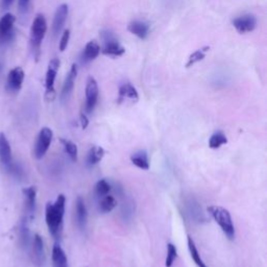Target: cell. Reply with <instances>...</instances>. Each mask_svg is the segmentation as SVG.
Listing matches in <instances>:
<instances>
[{"label": "cell", "mask_w": 267, "mask_h": 267, "mask_svg": "<svg viewBox=\"0 0 267 267\" xmlns=\"http://www.w3.org/2000/svg\"><path fill=\"white\" fill-rule=\"evenodd\" d=\"M66 197L60 194L53 203H47L45 208V222L49 233L54 239H60L63 232Z\"/></svg>", "instance_id": "cell-1"}, {"label": "cell", "mask_w": 267, "mask_h": 267, "mask_svg": "<svg viewBox=\"0 0 267 267\" xmlns=\"http://www.w3.org/2000/svg\"><path fill=\"white\" fill-rule=\"evenodd\" d=\"M46 30H47V23H46V19L44 15L38 14L36 18L33 19L31 29H30V39H29L30 49H31L33 56L36 57V60H38L40 56L41 45L45 37Z\"/></svg>", "instance_id": "cell-2"}, {"label": "cell", "mask_w": 267, "mask_h": 267, "mask_svg": "<svg viewBox=\"0 0 267 267\" xmlns=\"http://www.w3.org/2000/svg\"><path fill=\"white\" fill-rule=\"evenodd\" d=\"M208 212L215 220V223L223 230L224 234L230 239L234 240L235 238V227L233 219L227 209L219 206H211L208 208Z\"/></svg>", "instance_id": "cell-3"}, {"label": "cell", "mask_w": 267, "mask_h": 267, "mask_svg": "<svg viewBox=\"0 0 267 267\" xmlns=\"http://www.w3.org/2000/svg\"><path fill=\"white\" fill-rule=\"evenodd\" d=\"M15 21L13 14H5L0 19V47L9 44L15 38Z\"/></svg>", "instance_id": "cell-4"}, {"label": "cell", "mask_w": 267, "mask_h": 267, "mask_svg": "<svg viewBox=\"0 0 267 267\" xmlns=\"http://www.w3.org/2000/svg\"><path fill=\"white\" fill-rule=\"evenodd\" d=\"M52 137H53V133L49 127H43V129L40 131L37 137L36 143H34V149H33V154L36 159L40 160L46 155V153H47V150L49 149V146L51 144Z\"/></svg>", "instance_id": "cell-5"}, {"label": "cell", "mask_w": 267, "mask_h": 267, "mask_svg": "<svg viewBox=\"0 0 267 267\" xmlns=\"http://www.w3.org/2000/svg\"><path fill=\"white\" fill-rule=\"evenodd\" d=\"M101 38L103 40L104 46L101 52L106 55L111 56H120L125 52V49L115 39L113 33L109 30H104L101 32Z\"/></svg>", "instance_id": "cell-6"}, {"label": "cell", "mask_w": 267, "mask_h": 267, "mask_svg": "<svg viewBox=\"0 0 267 267\" xmlns=\"http://www.w3.org/2000/svg\"><path fill=\"white\" fill-rule=\"evenodd\" d=\"M61 65V62L59 59H52L49 62L47 72H46V77H45V87H46V98L48 100H52L55 95L54 91V82L55 77L57 74V70H59Z\"/></svg>", "instance_id": "cell-7"}, {"label": "cell", "mask_w": 267, "mask_h": 267, "mask_svg": "<svg viewBox=\"0 0 267 267\" xmlns=\"http://www.w3.org/2000/svg\"><path fill=\"white\" fill-rule=\"evenodd\" d=\"M98 94L99 90L95 78L92 76L88 77L86 85V106H85L86 112L88 114H91L94 111L98 100Z\"/></svg>", "instance_id": "cell-8"}, {"label": "cell", "mask_w": 267, "mask_h": 267, "mask_svg": "<svg viewBox=\"0 0 267 267\" xmlns=\"http://www.w3.org/2000/svg\"><path fill=\"white\" fill-rule=\"evenodd\" d=\"M24 70L21 67H16L11 69L6 79V90L9 93H18L24 82Z\"/></svg>", "instance_id": "cell-9"}, {"label": "cell", "mask_w": 267, "mask_h": 267, "mask_svg": "<svg viewBox=\"0 0 267 267\" xmlns=\"http://www.w3.org/2000/svg\"><path fill=\"white\" fill-rule=\"evenodd\" d=\"M31 258L33 264L38 267L43 266L45 263L46 256H45L44 241L39 234L34 235L31 241Z\"/></svg>", "instance_id": "cell-10"}, {"label": "cell", "mask_w": 267, "mask_h": 267, "mask_svg": "<svg viewBox=\"0 0 267 267\" xmlns=\"http://www.w3.org/2000/svg\"><path fill=\"white\" fill-rule=\"evenodd\" d=\"M233 26L239 33L251 32L257 26V19L251 14L242 15L233 20Z\"/></svg>", "instance_id": "cell-11"}, {"label": "cell", "mask_w": 267, "mask_h": 267, "mask_svg": "<svg viewBox=\"0 0 267 267\" xmlns=\"http://www.w3.org/2000/svg\"><path fill=\"white\" fill-rule=\"evenodd\" d=\"M13 157H11V149L9 142L3 133H0V163L7 171L9 166L13 164Z\"/></svg>", "instance_id": "cell-12"}, {"label": "cell", "mask_w": 267, "mask_h": 267, "mask_svg": "<svg viewBox=\"0 0 267 267\" xmlns=\"http://www.w3.org/2000/svg\"><path fill=\"white\" fill-rule=\"evenodd\" d=\"M23 195H24V199H25V211H26L25 217L30 219L32 218L34 213H36L37 188L31 186V187L23 189Z\"/></svg>", "instance_id": "cell-13"}, {"label": "cell", "mask_w": 267, "mask_h": 267, "mask_svg": "<svg viewBox=\"0 0 267 267\" xmlns=\"http://www.w3.org/2000/svg\"><path fill=\"white\" fill-rule=\"evenodd\" d=\"M186 209H187L188 215L195 223L201 224L207 222V217L203 211L201 205L195 199H193V197H190V199L186 201Z\"/></svg>", "instance_id": "cell-14"}, {"label": "cell", "mask_w": 267, "mask_h": 267, "mask_svg": "<svg viewBox=\"0 0 267 267\" xmlns=\"http://www.w3.org/2000/svg\"><path fill=\"white\" fill-rule=\"evenodd\" d=\"M68 5L66 3L61 4L59 7H57L55 14H54V18H53V22H52V32L54 36H57L61 32V30L64 27V24L66 22L67 16H68Z\"/></svg>", "instance_id": "cell-15"}, {"label": "cell", "mask_w": 267, "mask_h": 267, "mask_svg": "<svg viewBox=\"0 0 267 267\" xmlns=\"http://www.w3.org/2000/svg\"><path fill=\"white\" fill-rule=\"evenodd\" d=\"M75 215L77 227L79 228V230L85 231L88 222V211L85 201L80 196L77 197L75 202Z\"/></svg>", "instance_id": "cell-16"}, {"label": "cell", "mask_w": 267, "mask_h": 267, "mask_svg": "<svg viewBox=\"0 0 267 267\" xmlns=\"http://www.w3.org/2000/svg\"><path fill=\"white\" fill-rule=\"evenodd\" d=\"M77 75V67L75 64L72 65L70 71L67 74L65 83L62 88V93H61V98L62 100H66L69 96H70L71 92L74 88V83H75V78Z\"/></svg>", "instance_id": "cell-17"}, {"label": "cell", "mask_w": 267, "mask_h": 267, "mask_svg": "<svg viewBox=\"0 0 267 267\" xmlns=\"http://www.w3.org/2000/svg\"><path fill=\"white\" fill-rule=\"evenodd\" d=\"M127 29H129L131 33L135 34V36L140 39H145L149 33V25L147 23L139 20L132 21L129 26H127Z\"/></svg>", "instance_id": "cell-18"}, {"label": "cell", "mask_w": 267, "mask_h": 267, "mask_svg": "<svg viewBox=\"0 0 267 267\" xmlns=\"http://www.w3.org/2000/svg\"><path fill=\"white\" fill-rule=\"evenodd\" d=\"M99 53H100V46L98 45V43L95 41H90L87 43L86 47L83 51L82 61L84 63L91 62L93 60H95L99 55Z\"/></svg>", "instance_id": "cell-19"}, {"label": "cell", "mask_w": 267, "mask_h": 267, "mask_svg": "<svg viewBox=\"0 0 267 267\" xmlns=\"http://www.w3.org/2000/svg\"><path fill=\"white\" fill-rule=\"evenodd\" d=\"M131 162L132 163L142 170H148L149 169V159H148V154L146 150L141 149L138 150V152L134 153L131 156Z\"/></svg>", "instance_id": "cell-20"}, {"label": "cell", "mask_w": 267, "mask_h": 267, "mask_svg": "<svg viewBox=\"0 0 267 267\" xmlns=\"http://www.w3.org/2000/svg\"><path fill=\"white\" fill-rule=\"evenodd\" d=\"M51 259H52L53 267H69L66 254L59 245L53 246Z\"/></svg>", "instance_id": "cell-21"}, {"label": "cell", "mask_w": 267, "mask_h": 267, "mask_svg": "<svg viewBox=\"0 0 267 267\" xmlns=\"http://www.w3.org/2000/svg\"><path fill=\"white\" fill-rule=\"evenodd\" d=\"M104 149L101 146H92L87 155V166L93 167L97 165L104 157Z\"/></svg>", "instance_id": "cell-22"}, {"label": "cell", "mask_w": 267, "mask_h": 267, "mask_svg": "<svg viewBox=\"0 0 267 267\" xmlns=\"http://www.w3.org/2000/svg\"><path fill=\"white\" fill-rule=\"evenodd\" d=\"M119 100L121 101L122 99H130L134 102L138 101L139 99V94L137 89L130 83H125L120 86L119 88Z\"/></svg>", "instance_id": "cell-23"}, {"label": "cell", "mask_w": 267, "mask_h": 267, "mask_svg": "<svg viewBox=\"0 0 267 267\" xmlns=\"http://www.w3.org/2000/svg\"><path fill=\"white\" fill-rule=\"evenodd\" d=\"M27 217H24L22 220L21 226H20V231H19V237H20V243L22 248L24 250H27L30 245V233H29V229L27 225Z\"/></svg>", "instance_id": "cell-24"}, {"label": "cell", "mask_w": 267, "mask_h": 267, "mask_svg": "<svg viewBox=\"0 0 267 267\" xmlns=\"http://www.w3.org/2000/svg\"><path fill=\"white\" fill-rule=\"evenodd\" d=\"M99 211L103 214L112 212L114 209L117 207V201L114 196L108 194L106 196L99 199Z\"/></svg>", "instance_id": "cell-25"}, {"label": "cell", "mask_w": 267, "mask_h": 267, "mask_svg": "<svg viewBox=\"0 0 267 267\" xmlns=\"http://www.w3.org/2000/svg\"><path fill=\"white\" fill-rule=\"evenodd\" d=\"M227 143H228V138L222 131L215 132L210 137V139H209V146H210V148L212 149H217L220 146H223Z\"/></svg>", "instance_id": "cell-26"}, {"label": "cell", "mask_w": 267, "mask_h": 267, "mask_svg": "<svg viewBox=\"0 0 267 267\" xmlns=\"http://www.w3.org/2000/svg\"><path fill=\"white\" fill-rule=\"evenodd\" d=\"M61 143L62 146L65 150V153L68 155V157L70 158V160L72 162H76L77 161V156H78V150H77V146L75 143H73L70 140H67V139H61Z\"/></svg>", "instance_id": "cell-27"}, {"label": "cell", "mask_w": 267, "mask_h": 267, "mask_svg": "<svg viewBox=\"0 0 267 267\" xmlns=\"http://www.w3.org/2000/svg\"><path fill=\"white\" fill-rule=\"evenodd\" d=\"M188 249L190 252V256L193 259V261L195 262V264L197 265V267H208L206 265V263L204 262V260L202 259L201 255H200L199 251H197L195 243L191 237H188Z\"/></svg>", "instance_id": "cell-28"}, {"label": "cell", "mask_w": 267, "mask_h": 267, "mask_svg": "<svg viewBox=\"0 0 267 267\" xmlns=\"http://www.w3.org/2000/svg\"><path fill=\"white\" fill-rule=\"evenodd\" d=\"M112 190V185L104 179L99 180L96 185H95V195L98 197V199H101V197L106 196L110 193V191Z\"/></svg>", "instance_id": "cell-29"}, {"label": "cell", "mask_w": 267, "mask_h": 267, "mask_svg": "<svg viewBox=\"0 0 267 267\" xmlns=\"http://www.w3.org/2000/svg\"><path fill=\"white\" fill-rule=\"evenodd\" d=\"M209 50H210V47H209V46H206V47H204V48H202V49H199V50L194 51V52L189 56L188 62H187V64H186V67L190 68L191 66H193V65L196 64L197 62L203 61V60L205 59L207 51H209Z\"/></svg>", "instance_id": "cell-30"}, {"label": "cell", "mask_w": 267, "mask_h": 267, "mask_svg": "<svg viewBox=\"0 0 267 267\" xmlns=\"http://www.w3.org/2000/svg\"><path fill=\"white\" fill-rule=\"evenodd\" d=\"M178 257V250L175 245L172 243H168L167 245V256L165 260V266L166 267H171L173 265V262Z\"/></svg>", "instance_id": "cell-31"}, {"label": "cell", "mask_w": 267, "mask_h": 267, "mask_svg": "<svg viewBox=\"0 0 267 267\" xmlns=\"http://www.w3.org/2000/svg\"><path fill=\"white\" fill-rule=\"evenodd\" d=\"M69 39H70V30L66 29V30H64L63 36H62L61 41H60V50L61 51H64L67 48L68 43H69Z\"/></svg>", "instance_id": "cell-32"}, {"label": "cell", "mask_w": 267, "mask_h": 267, "mask_svg": "<svg viewBox=\"0 0 267 267\" xmlns=\"http://www.w3.org/2000/svg\"><path fill=\"white\" fill-rule=\"evenodd\" d=\"M29 1H30V0H19L18 5H19L20 11H25L27 9Z\"/></svg>", "instance_id": "cell-33"}, {"label": "cell", "mask_w": 267, "mask_h": 267, "mask_svg": "<svg viewBox=\"0 0 267 267\" xmlns=\"http://www.w3.org/2000/svg\"><path fill=\"white\" fill-rule=\"evenodd\" d=\"M80 124H82L83 130H86L88 127V124H89V119L84 113L80 114Z\"/></svg>", "instance_id": "cell-34"}, {"label": "cell", "mask_w": 267, "mask_h": 267, "mask_svg": "<svg viewBox=\"0 0 267 267\" xmlns=\"http://www.w3.org/2000/svg\"><path fill=\"white\" fill-rule=\"evenodd\" d=\"M14 0H1V7L4 9H7L11 3H13Z\"/></svg>", "instance_id": "cell-35"}, {"label": "cell", "mask_w": 267, "mask_h": 267, "mask_svg": "<svg viewBox=\"0 0 267 267\" xmlns=\"http://www.w3.org/2000/svg\"><path fill=\"white\" fill-rule=\"evenodd\" d=\"M1 68H2V65H1V64H0V71H1Z\"/></svg>", "instance_id": "cell-36"}]
</instances>
